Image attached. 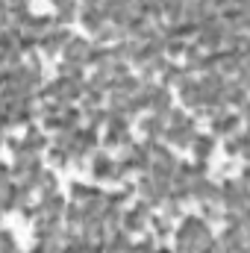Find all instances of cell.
Returning a JSON list of instances; mask_svg holds the SVG:
<instances>
[{
    "instance_id": "cell-1",
    "label": "cell",
    "mask_w": 250,
    "mask_h": 253,
    "mask_svg": "<svg viewBox=\"0 0 250 253\" xmlns=\"http://www.w3.org/2000/svg\"><path fill=\"white\" fill-rule=\"evenodd\" d=\"M91 44L83 39V36H71V42L62 47V59L65 62H74V65H83L85 68V56H88Z\"/></svg>"
},
{
    "instance_id": "cell-2",
    "label": "cell",
    "mask_w": 250,
    "mask_h": 253,
    "mask_svg": "<svg viewBox=\"0 0 250 253\" xmlns=\"http://www.w3.org/2000/svg\"><path fill=\"white\" fill-rule=\"evenodd\" d=\"M77 21L85 27V33H100L106 27V15L97 6H83V12H77Z\"/></svg>"
},
{
    "instance_id": "cell-3",
    "label": "cell",
    "mask_w": 250,
    "mask_h": 253,
    "mask_svg": "<svg viewBox=\"0 0 250 253\" xmlns=\"http://www.w3.org/2000/svg\"><path fill=\"white\" fill-rule=\"evenodd\" d=\"M65 197L59 191H50V194H42V200H39V215H56V218H62L65 212Z\"/></svg>"
},
{
    "instance_id": "cell-4",
    "label": "cell",
    "mask_w": 250,
    "mask_h": 253,
    "mask_svg": "<svg viewBox=\"0 0 250 253\" xmlns=\"http://www.w3.org/2000/svg\"><path fill=\"white\" fill-rule=\"evenodd\" d=\"M141 135L147 138V144H156V138H162V132H165V121L159 118V115H147V118H141Z\"/></svg>"
},
{
    "instance_id": "cell-5",
    "label": "cell",
    "mask_w": 250,
    "mask_h": 253,
    "mask_svg": "<svg viewBox=\"0 0 250 253\" xmlns=\"http://www.w3.org/2000/svg\"><path fill=\"white\" fill-rule=\"evenodd\" d=\"M212 150H215V135H194L191 138V153H194V159L197 162H206L209 156H212Z\"/></svg>"
},
{
    "instance_id": "cell-6",
    "label": "cell",
    "mask_w": 250,
    "mask_h": 253,
    "mask_svg": "<svg viewBox=\"0 0 250 253\" xmlns=\"http://www.w3.org/2000/svg\"><path fill=\"white\" fill-rule=\"evenodd\" d=\"M103 191L94 189V186H83V183H74L71 186V197H74V203H88V200H94V197H100Z\"/></svg>"
},
{
    "instance_id": "cell-7",
    "label": "cell",
    "mask_w": 250,
    "mask_h": 253,
    "mask_svg": "<svg viewBox=\"0 0 250 253\" xmlns=\"http://www.w3.org/2000/svg\"><path fill=\"white\" fill-rule=\"evenodd\" d=\"M200 218H203V221H218V218H224L221 200H200Z\"/></svg>"
},
{
    "instance_id": "cell-8",
    "label": "cell",
    "mask_w": 250,
    "mask_h": 253,
    "mask_svg": "<svg viewBox=\"0 0 250 253\" xmlns=\"http://www.w3.org/2000/svg\"><path fill=\"white\" fill-rule=\"evenodd\" d=\"M83 71H85V68H83V65H74V62H59V77H62V80H83Z\"/></svg>"
},
{
    "instance_id": "cell-9",
    "label": "cell",
    "mask_w": 250,
    "mask_h": 253,
    "mask_svg": "<svg viewBox=\"0 0 250 253\" xmlns=\"http://www.w3.org/2000/svg\"><path fill=\"white\" fill-rule=\"evenodd\" d=\"M150 227H153L156 239H168V236H171V218H165V215H162V218H153Z\"/></svg>"
}]
</instances>
